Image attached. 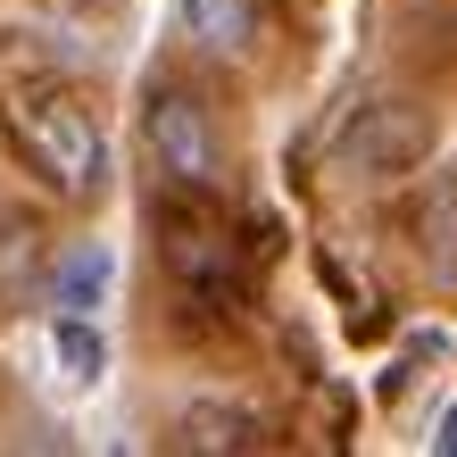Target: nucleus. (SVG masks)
Listing matches in <instances>:
<instances>
[{"instance_id": "obj_1", "label": "nucleus", "mask_w": 457, "mask_h": 457, "mask_svg": "<svg viewBox=\"0 0 457 457\" xmlns=\"http://www.w3.org/2000/svg\"><path fill=\"white\" fill-rule=\"evenodd\" d=\"M17 142L25 158L59 183V192H100L109 183V142H100V125L75 109V100H17Z\"/></svg>"}, {"instance_id": "obj_2", "label": "nucleus", "mask_w": 457, "mask_h": 457, "mask_svg": "<svg viewBox=\"0 0 457 457\" xmlns=\"http://www.w3.org/2000/svg\"><path fill=\"white\" fill-rule=\"evenodd\" d=\"M142 133H150V158H158L167 183H183V192H217V183H225L217 125H208V109H200L192 92H158L150 117H142Z\"/></svg>"}, {"instance_id": "obj_3", "label": "nucleus", "mask_w": 457, "mask_h": 457, "mask_svg": "<svg viewBox=\"0 0 457 457\" xmlns=\"http://www.w3.org/2000/svg\"><path fill=\"white\" fill-rule=\"evenodd\" d=\"M424 158V117L408 100H358V117L341 125V167L349 175H408Z\"/></svg>"}, {"instance_id": "obj_4", "label": "nucleus", "mask_w": 457, "mask_h": 457, "mask_svg": "<svg viewBox=\"0 0 457 457\" xmlns=\"http://www.w3.org/2000/svg\"><path fill=\"white\" fill-rule=\"evenodd\" d=\"M167 266L192 300H233V283H241L225 233H208V225H167Z\"/></svg>"}, {"instance_id": "obj_5", "label": "nucleus", "mask_w": 457, "mask_h": 457, "mask_svg": "<svg viewBox=\"0 0 457 457\" xmlns=\"http://www.w3.org/2000/svg\"><path fill=\"white\" fill-rule=\"evenodd\" d=\"M109 283H117V250H109V241H75V250L50 266V300L75 308V316H100Z\"/></svg>"}, {"instance_id": "obj_6", "label": "nucleus", "mask_w": 457, "mask_h": 457, "mask_svg": "<svg viewBox=\"0 0 457 457\" xmlns=\"http://www.w3.org/2000/svg\"><path fill=\"white\" fill-rule=\"evenodd\" d=\"M183 34L208 59H241L258 42V0H183Z\"/></svg>"}, {"instance_id": "obj_7", "label": "nucleus", "mask_w": 457, "mask_h": 457, "mask_svg": "<svg viewBox=\"0 0 457 457\" xmlns=\"http://www.w3.org/2000/svg\"><path fill=\"white\" fill-rule=\"evenodd\" d=\"M50 366H59L67 391H100V374H109V341H100L92 316H75V308L50 316Z\"/></svg>"}, {"instance_id": "obj_8", "label": "nucleus", "mask_w": 457, "mask_h": 457, "mask_svg": "<svg viewBox=\"0 0 457 457\" xmlns=\"http://www.w3.org/2000/svg\"><path fill=\"white\" fill-rule=\"evenodd\" d=\"M34 275H42V241H34V225H0V308H17Z\"/></svg>"}, {"instance_id": "obj_9", "label": "nucleus", "mask_w": 457, "mask_h": 457, "mask_svg": "<svg viewBox=\"0 0 457 457\" xmlns=\"http://www.w3.org/2000/svg\"><path fill=\"white\" fill-rule=\"evenodd\" d=\"M433 449H441V457H457V408H441V416H433Z\"/></svg>"}]
</instances>
